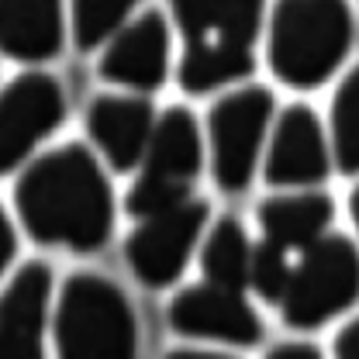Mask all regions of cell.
I'll return each mask as SVG.
<instances>
[{
	"mask_svg": "<svg viewBox=\"0 0 359 359\" xmlns=\"http://www.w3.org/2000/svg\"><path fill=\"white\" fill-rule=\"evenodd\" d=\"M359 301V245L349 235H325L290 269L287 294L280 301L290 328L311 332L346 314Z\"/></svg>",
	"mask_w": 359,
	"mask_h": 359,
	"instance_id": "cell-7",
	"label": "cell"
},
{
	"mask_svg": "<svg viewBox=\"0 0 359 359\" xmlns=\"http://www.w3.org/2000/svg\"><path fill=\"white\" fill-rule=\"evenodd\" d=\"M353 45V11L339 0H283L266 14V62L290 90L325 87Z\"/></svg>",
	"mask_w": 359,
	"mask_h": 359,
	"instance_id": "cell-3",
	"label": "cell"
},
{
	"mask_svg": "<svg viewBox=\"0 0 359 359\" xmlns=\"http://www.w3.org/2000/svg\"><path fill=\"white\" fill-rule=\"evenodd\" d=\"M328 128L308 104H287L269 132L263 152V180L273 190H314L332 173Z\"/></svg>",
	"mask_w": 359,
	"mask_h": 359,
	"instance_id": "cell-11",
	"label": "cell"
},
{
	"mask_svg": "<svg viewBox=\"0 0 359 359\" xmlns=\"http://www.w3.org/2000/svg\"><path fill=\"white\" fill-rule=\"evenodd\" d=\"M52 346L55 359H138V318L128 294L90 269L66 276L52 311Z\"/></svg>",
	"mask_w": 359,
	"mask_h": 359,
	"instance_id": "cell-4",
	"label": "cell"
},
{
	"mask_svg": "<svg viewBox=\"0 0 359 359\" xmlns=\"http://www.w3.org/2000/svg\"><path fill=\"white\" fill-rule=\"evenodd\" d=\"M163 359H235L228 353H218V349H197V346H183V349H173Z\"/></svg>",
	"mask_w": 359,
	"mask_h": 359,
	"instance_id": "cell-24",
	"label": "cell"
},
{
	"mask_svg": "<svg viewBox=\"0 0 359 359\" xmlns=\"http://www.w3.org/2000/svg\"><path fill=\"white\" fill-rule=\"evenodd\" d=\"M335 204L321 190H280L259 201L256 222L266 242H276L280 249H311L332 228Z\"/></svg>",
	"mask_w": 359,
	"mask_h": 359,
	"instance_id": "cell-15",
	"label": "cell"
},
{
	"mask_svg": "<svg viewBox=\"0 0 359 359\" xmlns=\"http://www.w3.org/2000/svg\"><path fill=\"white\" fill-rule=\"evenodd\" d=\"M208 222H211V204L204 197H194L163 215L142 218L125 238V259L135 280L152 290L173 287L183 276L194 249L204 242Z\"/></svg>",
	"mask_w": 359,
	"mask_h": 359,
	"instance_id": "cell-8",
	"label": "cell"
},
{
	"mask_svg": "<svg viewBox=\"0 0 359 359\" xmlns=\"http://www.w3.org/2000/svg\"><path fill=\"white\" fill-rule=\"evenodd\" d=\"M249 259H252V242L238 218L224 215L208 224L204 242H201V273L211 283L245 290L249 287Z\"/></svg>",
	"mask_w": 359,
	"mask_h": 359,
	"instance_id": "cell-17",
	"label": "cell"
},
{
	"mask_svg": "<svg viewBox=\"0 0 359 359\" xmlns=\"http://www.w3.org/2000/svg\"><path fill=\"white\" fill-rule=\"evenodd\" d=\"M208 166V142L197 114L183 104H173L159 114L149 152L125 194V211L135 222L163 215L194 201V183Z\"/></svg>",
	"mask_w": 359,
	"mask_h": 359,
	"instance_id": "cell-5",
	"label": "cell"
},
{
	"mask_svg": "<svg viewBox=\"0 0 359 359\" xmlns=\"http://www.w3.org/2000/svg\"><path fill=\"white\" fill-rule=\"evenodd\" d=\"M18 256V231H14V218L7 211H0V269H11Z\"/></svg>",
	"mask_w": 359,
	"mask_h": 359,
	"instance_id": "cell-22",
	"label": "cell"
},
{
	"mask_svg": "<svg viewBox=\"0 0 359 359\" xmlns=\"http://www.w3.org/2000/svg\"><path fill=\"white\" fill-rule=\"evenodd\" d=\"M332 356L335 359H359V318L346 321L332 342Z\"/></svg>",
	"mask_w": 359,
	"mask_h": 359,
	"instance_id": "cell-21",
	"label": "cell"
},
{
	"mask_svg": "<svg viewBox=\"0 0 359 359\" xmlns=\"http://www.w3.org/2000/svg\"><path fill=\"white\" fill-rule=\"evenodd\" d=\"M266 359H325L314 342H280L266 353Z\"/></svg>",
	"mask_w": 359,
	"mask_h": 359,
	"instance_id": "cell-23",
	"label": "cell"
},
{
	"mask_svg": "<svg viewBox=\"0 0 359 359\" xmlns=\"http://www.w3.org/2000/svg\"><path fill=\"white\" fill-rule=\"evenodd\" d=\"M170 55H173L170 18L156 7H145V11H135L132 21L100 52L97 73L125 93L149 97L166 83Z\"/></svg>",
	"mask_w": 359,
	"mask_h": 359,
	"instance_id": "cell-12",
	"label": "cell"
},
{
	"mask_svg": "<svg viewBox=\"0 0 359 359\" xmlns=\"http://www.w3.org/2000/svg\"><path fill=\"white\" fill-rule=\"evenodd\" d=\"M290 256L287 249H280L276 242H252V259H249V287L259 301H266L273 308H280L283 294H287V283H290Z\"/></svg>",
	"mask_w": 359,
	"mask_h": 359,
	"instance_id": "cell-20",
	"label": "cell"
},
{
	"mask_svg": "<svg viewBox=\"0 0 359 359\" xmlns=\"http://www.w3.org/2000/svg\"><path fill=\"white\" fill-rule=\"evenodd\" d=\"M273 121H276L273 93L259 83L228 90L211 104L204 125L208 166L224 194H242L252 183L259 170V156L266 152Z\"/></svg>",
	"mask_w": 359,
	"mask_h": 359,
	"instance_id": "cell-6",
	"label": "cell"
},
{
	"mask_svg": "<svg viewBox=\"0 0 359 359\" xmlns=\"http://www.w3.org/2000/svg\"><path fill=\"white\" fill-rule=\"evenodd\" d=\"M66 121V93L45 69L11 76L0 97V170L18 173L35 159V149Z\"/></svg>",
	"mask_w": 359,
	"mask_h": 359,
	"instance_id": "cell-9",
	"label": "cell"
},
{
	"mask_svg": "<svg viewBox=\"0 0 359 359\" xmlns=\"http://www.w3.org/2000/svg\"><path fill=\"white\" fill-rule=\"evenodd\" d=\"M170 18L183 39L177 66L183 93L204 97L252 76L256 39L266 28L259 4H173Z\"/></svg>",
	"mask_w": 359,
	"mask_h": 359,
	"instance_id": "cell-2",
	"label": "cell"
},
{
	"mask_svg": "<svg viewBox=\"0 0 359 359\" xmlns=\"http://www.w3.org/2000/svg\"><path fill=\"white\" fill-rule=\"evenodd\" d=\"M349 218H353V228H356V235H359V183L353 187V194H349Z\"/></svg>",
	"mask_w": 359,
	"mask_h": 359,
	"instance_id": "cell-25",
	"label": "cell"
},
{
	"mask_svg": "<svg viewBox=\"0 0 359 359\" xmlns=\"http://www.w3.org/2000/svg\"><path fill=\"white\" fill-rule=\"evenodd\" d=\"M170 328L194 342H218V346H256L263 339L259 311L249 304L245 290L222 287L211 280L190 283L173 294L166 308Z\"/></svg>",
	"mask_w": 359,
	"mask_h": 359,
	"instance_id": "cell-10",
	"label": "cell"
},
{
	"mask_svg": "<svg viewBox=\"0 0 359 359\" xmlns=\"http://www.w3.org/2000/svg\"><path fill=\"white\" fill-rule=\"evenodd\" d=\"M328 145L342 177H359V62L342 76L328 104Z\"/></svg>",
	"mask_w": 359,
	"mask_h": 359,
	"instance_id": "cell-18",
	"label": "cell"
},
{
	"mask_svg": "<svg viewBox=\"0 0 359 359\" xmlns=\"http://www.w3.org/2000/svg\"><path fill=\"white\" fill-rule=\"evenodd\" d=\"M69 32V14L52 0H11L0 11L4 55L14 62L39 66L62 52Z\"/></svg>",
	"mask_w": 359,
	"mask_h": 359,
	"instance_id": "cell-16",
	"label": "cell"
},
{
	"mask_svg": "<svg viewBox=\"0 0 359 359\" xmlns=\"http://www.w3.org/2000/svg\"><path fill=\"white\" fill-rule=\"evenodd\" d=\"M14 215L39 245L97 252L114 228V194L97 152L66 142L14 173Z\"/></svg>",
	"mask_w": 359,
	"mask_h": 359,
	"instance_id": "cell-1",
	"label": "cell"
},
{
	"mask_svg": "<svg viewBox=\"0 0 359 359\" xmlns=\"http://www.w3.org/2000/svg\"><path fill=\"white\" fill-rule=\"evenodd\" d=\"M52 269L28 259L7 276L0 297V359H45Z\"/></svg>",
	"mask_w": 359,
	"mask_h": 359,
	"instance_id": "cell-14",
	"label": "cell"
},
{
	"mask_svg": "<svg viewBox=\"0 0 359 359\" xmlns=\"http://www.w3.org/2000/svg\"><path fill=\"white\" fill-rule=\"evenodd\" d=\"M135 7L128 4H73L69 7V35L80 52L107 48L111 39L132 21Z\"/></svg>",
	"mask_w": 359,
	"mask_h": 359,
	"instance_id": "cell-19",
	"label": "cell"
},
{
	"mask_svg": "<svg viewBox=\"0 0 359 359\" xmlns=\"http://www.w3.org/2000/svg\"><path fill=\"white\" fill-rule=\"evenodd\" d=\"M159 114L149 97L138 93H97L87 107V135L97 159L114 173H135L149 152Z\"/></svg>",
	"mask_w": 359,
	"mask_h": 359,
	"instance_id": "cell-13",
	"label": "cell"
}]
</instances>
